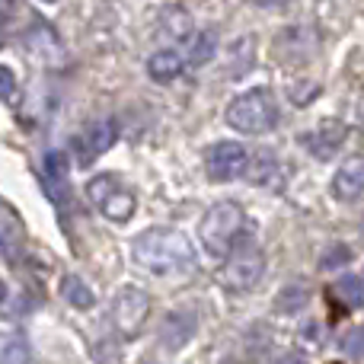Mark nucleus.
<instances>
[{"label": "nucleus", "instance_id": "f257e3e1", "mask_svg": "<svg viewBox=\"0 0 364 364\" xmlns=\"http://www.w3.org/2000/svg\"><path fill=\"white\" fill-rule=\"evenodd\" d=\"M134 262L157 278H176L195 269V252L179 230L151 227L134 240Z\"/></svg>", "mask_w": 364, "mask_h": 364}, {"label": "nucleus", "instance_id": "f03ea898", "mask_svg": "<svg viewBox=\"0 0 364 364\" xmlns=\"http://www.w3.org/2000/svg\"><path fill=\"white\" fill-rule=\"evenodd\" d=\"M265 272V252L259 250V243L250 233H240L237 243L227 250L224 256V269H220V284L233 294H243V291L256 288L259 278Z\"/></svg>", "mask_w": 364, "mask_h": 364}, {"label": "nucleus", "instance_id": "7ed1b4c3", "mask_svg": "<svg viewBox=\"0 0 364 364\" xmlns=\"http://www.w3.org/2000/svg\"><path fill=\"white\" fill-rule=\"evenodd\" d=\"M227 125L243 134H265L278 125V100L269 87H256L227 106Z\"/></svg>", "mask_w": 364, "mask_h": 364}, {"label": "nucleus", "instance_id": "20e7f679", "mask_svg": "<svg viewBox=\"0 0 364 364\" xmlns=\"http://www.w3.org/2000/svg\"><path fill=\"white\" fill-rule=\"evenodd\" d=\"M246 230V214L237 201H218L208 208V214L201 218L198 240L211 256L224 259L227 250L237 243V237Z\"/></svg>", "mask_w": 364, "mask_h": 364}, {"label": "nucleus", "instance_id": "39448f33", "mask_svg": "<svg viewBox=\"0 0 364 364\" xmlns=\"http://www.w3.org/2000/svg\"><path fill=\"white\" fill-rule=\"evenodd\" d=\"M87 198L93 201V208L102 214V218L115 220V224H125V220L134 214V208H138L134 192L119 176H112V173H100V176L90 179Z\"/></svg>", "mask_w": 364, "mask_h": 364}, {"label": "nucleus", "instance_id": "423d86ee", "mask_svg": "<svg viewBox=\"0 0 364 364\" xmlns=\"http://www.w3.org/2000/svg\"><path fill=\"white\" fill-rule=\"evenodd\" d=\"M147 314H151V297H147L141 288H125V291L115 294L112 320H115V326H119V333L125 336V339H132V336L141 333Z\"/></svg>", "mask_w": 364, "mask_h": 364}, {"label": "nucleus", "instance_id": "0eeeda50", "mask_svg": "<svg viewBox=\"0 0 364 364\" xmlns=\"http://www.w3.org/2000/svg\"><path fill=\"white\" fill-rule=\"evenodd\" d=\"M205 166H208V176L214 182H230L246 173L250 157H246L243 144H237V141H220V144H214L211 151H208Z\"/></svg>", "mask_w": 364, "mask_h": 364}, {"label": "nucleus", "instance_id": "6e6552de", "mask_svg": "<svg viewBox=\"0 0 364 364\" xmlns=\"http://www.w3.org/2000/svg\"><path fill=\"white\" fill-rule=\"evenodd\" d=\"M0 252H4L6 262L19 265L26 252V227L23 218L16 214V208L10 201L0 198Z\"/></svg>", "mask_w": 364, "mask_h": 364}, {"label": "nucleus", "instance_id": "1a4fd4ad", "mask_svg": "<svg viewBox=\"0 0 364 364\" xmlns=\"http://www.w3.org/2000/svg\"><path fill=\"white\" fill-rule=\"evenodd\" d=\"M115 138H119V125H115V119H102L96 122L90 132H83L80 138L74 141L77 144V160H80L83 166L90 164V160H96L100 154H106L109 147L115 144Z\"/></svg>", "mask_w": 364, "mask_h": 364}, {"label": "nucleus", "instance_id": "9d476101", "mask_svg": "<svg viewBox=\"0 0 364 364\" xmlns=\"http://www.w3.org/2000/svg\"><path fill=\"white\" fill-rule=\"evenodd\" d=\"M42 182H45V192L55 205H64L70 198L68 192V154L64 151H51L45 154V164H42Z\"/></svg>", "mask_w": 364, "mask_h": 364}, {"label": "nucleus", "instance_id": "9b49d317", "mask_svg": "<svg viewBox=\"0 0 364 364\" xmlns=\"http://www.w3.org/2000/svg\"><path fill=\"white\" fill-rule=\"evenodd\" d=\"M342 141H346V125H342V122H336V119H326L314 134H307L310 154H314V157H320V160L333 157V154L342 147Z\"/></svg>", "mask_w": 364, "mask_h": 364}, {"label": "nucleus", "instance_id": "f8f14e48", "mask_svg": "<svg viewBox=\"0 0 364 364\" xmlns=\"http://www.w3.org/2000/svg\"><path fill=\"white\" fill-rule=\"evenodd\" d=\"M333 195L339 201H352L364 195V157H355L333 176Z\"/></svg>", "mask_w": 364, "mask_h": 364}, {"label": "nucleus", "instance_id": "ddd939ff", "mask_svg": "<svg viewBox=\"0 0 364 364\" xmlns=\"http://www.w3.org/2000/svg\"><path fill=\"white\" fill-rule=\"evenodd\" d=\"M182 68H186V61H182V55L173 51V48L154 51L151 61H147V74H151V80H157V83L176 80V77L182 74Z\"/></svg>", "mask_w": 364, "mask_h": 364}, {"label": "nucleus", "instance_id": "4468645a", "mask_svg": "<svg viewBox=\"0 0 364 364\" xmlns=\"http://www.w3.org/2000/svg\"><path fill=\"white\" fill-rule=\"evenodd\" d=\"M329 297H333V301H339L342 310H358L361 304H364V284H361V278L342 275L339 282L329 288Z\"/></svg>", "mask_w": 364, "mask_h": 364}, {"label": "nucleus", "instance_id": "2eb2a0df", "mask_svg": "<svg viewBox=\"0 0 364 364\" xmlns=\"http://www.w3.org/2000/svg\"><path fill=\"white\" fill-rule=\"evenodd\" d=\"M61 294H64V301L74 304L77 310H87V307H93V304H96L93 291H90L87 282H83V278H77V275L64 278V282H61Z\"/></svg>", "mask_w": 364, "mask_h": 364}, {"label": "nucleus", "instance_id": "dca6fc26", "mask_svg": "<svg viewBox=\"0 0 364 364\" xmlns=\"http://www.w3.org/2000/svg\"><path fill=\"white\" fill-rule=\"evenodd\" d=\"M214 48H218V42H214L211 32H195V38L188 42V64L192 68H205L208 61L214 58Z\"/></svg>", "mask_w": 364, "mask_h": 364}, {"label": "nucleus", "instance_id": "f3484780", "mask_svg": "<svg viewBox=\"0 0 364 364\" xmlns=\"http://www.w3.org/2000/svg\"><path fill=\"white\" fill-rule=\"evenodd\" d=\"M304 304H307V288H294V284L284 288L282 297H278V310H284V314H288V310L304 307Z\"/></svg>", "mask_w": 364, "mask_h": 364}, {"label": "nucleus", "instance_id": "a211bd4d", "mask_svg": "<svg viewBox=\"0 0 364 364\" xmlns=\"http://www.w3.org/2000/svg\"><path fill=\"white\" fill-rule=\"evenodd\" d=\"M348 259H352V250H348V246H342V243H336L333 250L323 252L320 265H323V269H339V265H346Z\"/></svg>", "mask_w": 364, "mask_h": 364}, {"label": "nucleus", "instance_id": "6ab92c4d", "mask_svg": "<svg viewBox=\"0 0 364 364\" xmlns=\"http://www.w3.org/2000/svg\"><path fill=\"white\" fill-rule=\"evenodd\" d=\"M13 90H16V77H13L10 68H4V64H0V100H10Z\"/></svg>", "mask_w": 364, "mask_h": 364}, {"label": "nucleus", "instance_id": "aec40b11", "mask_svg": "<svg viewBox=\"0 0 364 364\" xmlns=\"http://www.w3.org/2000/svg\"><path fill=\"white\" fill-rule=\"evenodd\" d=\"M259 6H282V4H288V0H256Z\"/></svg>", "mask_w": 364, "mask_h": 364}, {"label": "nucleus", "instance_id": "412c9836", "mask_svg": "<svg viewBox=\"0 0 364 364\" xmlns=\"http://www.w3.org/2000/svg\"><path fill=\"white\" fill-rule=\"evenodd\" d=\"M4 297H6V284L0 282V304H4Z\"/></svg>", "mask_w": 364, "mask_h": 364}]
</instances>
